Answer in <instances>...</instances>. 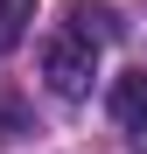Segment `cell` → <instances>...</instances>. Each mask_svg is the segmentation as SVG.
I'll return each mask as SVG.
<instances>
[{"instance_id":"obj_4","label":"cell","mask_w":147,"mask_h":154,"mask_svg":"<svg viewBox=\"0 0 147 154\" xmlns=\"http://www.w3.org/2000/svg\"><path fill=\"white\" fill-rule=\"evenodd\" d=\"M35 21V0H0V49H14Z\"/></svg>"},{"instance_id":"obj_1","label":"cell","mask_w":147,"mask_h":154,"mask_svg":"<svg viewBox=\"0 0 147 154\" xmlns=\"http://www.w3.org/2000/svg\"><path fill=\"white\" fill-rule=\"evenodd\" d=\"M42 77H49L56 98H84L91 77H98V42H84V35H49V42H42Z\"/></svg>"},{"instance_id":"obj_2","label":"cell","mask_w":147,"mask_h":154,"mask_svg":"<svg viewBox=\"0 0 147 154\" xmlns=\"http://www.w3.org/2000/svg\"><path fill=\"white\" fill-rule=\"evenodd\" d=\"M63 21H70V35H84V42H119L126 35V21H119L112 0H70Z\"/></svg>"},{"instance_id":"obj_3","label":"cell","mask_w":147,"mask_h":154,"mask_svg":"<svg viewBox=\"0 0 147 154\" xmlns=\"http://www.w3.org/2000/svg\"><path fill=\"white\" fill-rule=\"evenodd\" d=\"M112 119L126 133H147V70H133V77L112 84Z\"/></svg>"}]
</instances>
